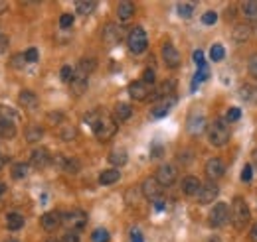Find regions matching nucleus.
I'll list each match as a JSON object with an SVG mask.
<instances>
[{
    "instance_id": "f257e3e1",
    "label": "nucleus",
    "mask_w": 257,
    "mask_h": 242,
    "mask_svg": "<svg viewBox=\"0 0 257 242\" xmlns=\"http://www.w3.org/2000/svg\"><path fill=\"white\" fill-rule=\"evenodd\" d=\"M85 122L91 124L95 136L101 142H107V140H111L113 136L117 134V120L111 118V116H107V114H101L99 110H95V112H91V114L85 116Z\"/></svg>"
},
{
    "instance_id": "f03ea898",
    "label": "nucleus",
    "mask_w": 257,
    "mask_h": 242,
    "mask_svg": "<svg viewBox=\"0 0 257 242\" xmlns=\"http://www.w3.org/2000/svg\"><path fill=\"white\" fill-rule=\"evenodd\" d=\"M208 140L212 146H225L230 142V124L225 118H216L212 124H208Z\"/></svg>"
},
{
    "instance_id": "7ed1b4c3",
    "label": "nucleus",
    "mask_w": 257,
    "mask_h": 242,
    "mask_svg": "<svg viewBox=\"0 0 257 242\" xmlns=\"http://www.w3.org/2000/svg\"><path fill=\"white\" fill-rule=\"evenodd\" d=\"M18 114L14 108L0 105V138H14L16 136Z\"/></svg>"
},
{
    "instance_id": "20e7f679",
    "label": "nucleus",
    "mask_w": 257,
    "mask_h": 242,
    "mask_svg": "<svg viewBox=\"0 0 257 242\" xmlns=\"http://www.w3.org/2000/svg\"><path fill=\"white\" fill-rule=\"evenodd\" d=\"M230 219H232V225H234L238 230H243V228L247 227V223H249V207H247V203H245L241 197H236V199H234Z\"/></svg>"
},
{
    "instance_id": "39448f33",
    "label": "nucleus",
    "mask_w": 257,
    "mask_h": 242,
    "mask_svg": "<svg viewBox=\"0 0 257 242\" xmlns=\"http://www.w3.org/2000/svg\"><path fill=\"white\" fill-rule=\"evenodd\" d=\"M127 45L133 53H142L149 45V38H147V32L142 30L140 26L133 28L129 32V38H127Z\"/></svg>"
},
{
    "instance_id": "423d86ee",
    "label": "nucleus",
    "mask_w": 257,
    "mask_h": 242,
    "mask_svg": "<svg viewBox=\"0 0 257 242\" xmlns=\"http://www.w3.org/2000/svg\"><path fill=\"white\" fill-rule=\"evenodd\" d=\"M230 221V205L227 203H216L214 209L210 211V225L214 228H220L223 225H227Z\"/></svg>"
},
{
    "instance_id": "0eeeda50",
    "label": "nucleus",
    "mask_w": 257,
    "mask_h": 242,
    "mask_svg": "<svg viewBox=\"0 0 257 242\" xmlns=\"http://www.w3.org/2000/svg\"><path fill=\"white\" fill-rule=\"evenodd\" d=\"M129 95L135 101H147L153 97V85H147L145 81H133L129 85Z\"/></svg>"
},
{
    "instance_id": "6e6552de",
    "label": "nucleus",
    "mask_w": 257,
    "mask_h": 242,
    "mask_svg": "<svg viewBox=\"0 0 257 242\" xmlns=\"http://www.w3.org/2000/svg\"><path fill=\"white\" fill-rule=\"evenodd\" d=\"M64 223L69 227V230L77 232L85 227V223H87V215H85L81 209H73V211H69V213L64 215Z\"/></svg>"
},
{
    "instance_id": "1a4fd4ad",
    "label": "nucleus",
    "mask_w": 257,
    "mask_h": 242,
    "mask_svg": "<svg viewBox=\"0 0 257 242\" xmlns=\"http://www.w3.org/2000/svg\"><path fill=\"white\" fill-rule=\"evenodd\" d=\"M176 177H178V171H176L174 166H170V164L160 166L158 171H156V181L162 187H170L176 181Z\"/></svg>"
},
{
    "instance_id": "9d476101",
    "label": "nucleus",
    "mask_w": 257,
    "mask_h": 242,
    "mask_svg": "<svg viewBox=\"0 0 257 242\" xmlns=\"http://www.w3.org/2000/svg\"><path fill=\"white\" fill-rule=\"evenodd\" d=\"M162 59H164L166 67H170V69L178 67V65H180V61H182L180 51H178L172 44H164V45H162Z\"/></svg>"
},
{
    "instance_id": "9b49d317",
    "label": "nucleus",
    "mask_w": 257,
    "mask_h": 242,
    "mask_svg": "<svg viewBox=\"0 0 257 242\" xmlns=\"http://www.w3.org/2000/svg\"><path fill=\"white\" fill-rule=\"evenodd\" d=\"M160 193H162V185L156 181V177H147L145 181H142V195H145L147 199H160Z\"/></svg>"
},
{
    "instance_id": "f8f14e48",
    "label": "nucleus",
    "mask_w": 257,
    "mask_h": 242,
    "mask_svg": "<svg viewBox=\"0 0 257 242\" xmlns=\"http://www.w3.org/2000/svg\"><path fill=\"white\" fill-rule=\"evenodd\" d=\"M218 193H220V189H218L216 183H206V185L200 187V193L196 197H198V203L200 205H210V203L216 201Z\"/></svg>"
},
{
    "instance_id": "ddd939ff",
    "label": "nucleus",
    "mask_w": 257,
    "mask_h": 242,
    "mask_svg": "<svg viewBox=\"0 0 257 242\" xmlns=\"http://www.w3.org/2000/svg\"><path fill=\"white\" fill-rule=\"evenodd\" d=\"M51 156H50V152L46 148H38V150H34L32 152V156H30V164L36 167V169H44V167H48L50 164H51Z\"/></svg>"
},
{
    "instance_id": "4468645a",
    "label": "nucleus",
    "mask_w": 257,
    "mask_h": 242,
    "mask_svg": "<svg viewBox=\"0 0 257 242\" xmlns=\"http://www.w3.org/2000/svg\"><path fill=\"white\" fill-rule=\"evenodd\" d=\"M176 105V97L172 95V97H164V99H160L154 106H153V110H151V114H153V118H162V116H166L168 112H170V108H172Z\"/></svg>"
},
{
    "instance_id": "2eb2a0df",
    "label": "nucleus",
    "mask_w": 257,
    "mask_h": 242,
    "mask_svg": "<svg viewBox=\"0 0 257 242\" xmlns=\"http://www.w3.org/2000/svg\"><path fill=\"white\" fill-rule=\"evenodd\" d=\"M103 40L111 45H115L123 40V28L117 26V24H107L105 30H103Z\"/></svg>"
},
{
    "instance_id": "dca6fc26",
    "label": "nucleus",
    "mask_w": 257,
    "mask_h": 242,
    "mask_svg": "<svg viewBox=\"0 0 257 242\" xmlns=\"http://www.w3.org/2000/svg\"><path fill=\"white\" fill-rule=\"evenodd\" d=\"M223 173H225V164H223L220 158H212V160H208V164H206V175H208L212 181L223 177Z\"/></svg>"
},
{
    "instance_id": "f3484780",
    "label": "nucleus",
    "mask_w": 257,
    "mask_h": 242,
    "mask_svg": "<svg viewBox=\"0 0 257 242\" xmlns=\"http://www.w3.org/2000/svg\"><path fill=\"white\" fill-rule=\"evenodd\" d=\"M186 128H188V132H190L192 136H200V134L206 130V116H204V114H192V116L188 118Z\"/></svg>"
},
{
    "instance_id": "a211bd4d",
    "label": "nucleus",
    "mask_w": 257,
    "mask_h": 242,
    "mask_svg": "<svg viewBox=\"0 0 257 242\" xmlns=\"http://www.w3.org/2000/svg\"><path fill=\"white\" fill-rule=\"evenodd\" d=\"M62 223H64V215L58 213V211H50V213H46L42 217V227L46 230H55Z\"/></svg>"
},
{
    "instance_id": "6ab92c4d",
    "label": "nucleus",
    "mask_w": 257,
    "mask_h": 242,
    "mask_svg": "<svg viewBox=\"0 0 257 242\" xmlns=\"http://www.w3.org/2000/svg\"><path fill=\"white\" fill-rule=\"evenodd\" d=\"M200 187H202V183H200V179L194 177V175H186L182 179V193L184 195H198L200 193Z\"/></svg>"
},
{
    "instance_id": "aec40b11",
    "label": "nucleus",
    "mask_w": 257,
    "mask_h": 242,
    "mask_svg": "<svg viewBox=\"0 0 257 242\" xmlns=\"http://www.w3.org/2000/svg\"><path fill=\"white\" fill-rule=\"evenodd\" d=\"M119 179H121V171L119 169H105L99 175V183L101 185H113V183H117Z\"/></svg>"
},
{
    "instance_id": "412c9836",
    "label": "nucleus",
    "mask_w": 257,
    "mask_h": 242,
    "mask_svg": "<svg viewBox=\"0 0 257 242\" xmlns=\"http://www.w3.org/2000/svg\"><path fill=\"white\" fill-rule=\"evenodd\" d=\"M20 105L28 110H34L38 106V97L32 93V91H22L20 93Z\"/></svg>"
},
{
    "instance_id": "4be33fe9",
    "label": "nucleus",
    "mask_w": 257,
    "mask_h": 242,
    "mask_svg": "<svg viewBox=\"0 0 257 242\" xmlns=\"http://www.w3.org/2000/svg\"><path fill=\"white\" fill-rule=\"evenodd\" d=\"M113 114H115V120H117V122H123V120H129V118H131L133 108H131V105H127V103H117V106H115V110H113Z\"/></svg>"
},
{
    "instance_id": "5701e85b",
    "label": "nucleus",
    "mask_w": 257,
    "mask_h": 242,
    "mask_svg": "<svg viewBox=\"0 0 257 242\" xmlns=\"http://www.w3.org/2000/svg\"><path fill=\"white\" fill-rule=\"evenodd\" d=\"M71 85V93L73 95H83L85 93V89H87V77H83V75H73V81L69 83Z\"/></svg>"
},
{
    "instance_id": "b1692460",
    "label": "nucleus",
    "mask_w": 257,
    "mask_h": 242,
    "mask_svg": "<svg viewBox=\"0 0 257 242\" xmlns=\"http://www.w3.org/2000/svg\"><path fill=\"white\" fill-rule=\"evenodd\" d=\"M240 97L245 103H257V89L253 85H241L240 87Z\"/></svg>"
},
{
    "instance_id": "393cba45",
    "label": "nucleus",
    "mask_w": 257,
    "mask_h": 242,
    "mask_svg": "<svg viewBox=\"0 0 257 242\" xmlns=\"http://www.w3.org/2000/svg\"><path fill=\"white\" fill-rule=\"evenodd\" d=\"M249 34H251V28H249V26H243V24H240V26H236V30L232 32V38H234L238 44H243V42H247V40H249Z\"/></svg>"
},
{
    "instance_id": "a878e982",
    "label": "nucleus",
    "mask_w": 257,
    "mask_h": 242,
    "mask_svg": "<svg viewBox=\"0 0 257 242\" xmlns=\"http://www.w3.org/2000/svg\"><path fill=\"white\" fill-rule=\"evenodd\" d=\"M127 152H125V150H113V152L109 154V162L113 164V166H115V167H121V166H125L127 164Z\"/></svg>"
},
{
    "instance_id": "bb28decb",
    "label": "nucleus",
    "mask_w": 257,
    "mask_h": 242,
    "mask_svg": "<svg viewBox=\"0 0 257 242\" xmlns=\"http://www.w3.org/2000/svg\"><path fill=\"white\" fill-rule=\"evenodd\" d=\"M95 59H81L79 61V65H77V69H75V73L77 75H83V77H89V73L95 69Z\"/></svg>"
},
{
    "instance_id": "cd10ccee",
    "label": "nucleus",
    "mask_w": 257,
    "mask_h": 242,
    "mask_svg": "<svg viewBox=\"0 0 257 242\" xmlns=\"http://www.w3.org/2000/svg\"><path fill=\"white\" fill-rule=\"evenodd\" d=\"M133 14H135V4H133V2H121V4L117 6V16H119L121 22L129 20Z\"/></svg>"
},
{
    "instance_id": "c85d7f7f",
    "label": "nucleus",
    "mask_w": 257,
    "mask_h": 242,
    "mask_svg": "<svg viewBox=\"0 0 257 242\" xmlns=\"http://www.w3.org/2000/svg\"><path fill=\"white\" fill-rule=\"evenodd\" d=\"M6 227L10 230H20L24 227V217L20 213H8L6 215Z\"/></svg>"
},
{
    "instance_id": "c756f323",
    "label": "nucleus",
    "mask_w": 257,
    "mask_h": 242,
    "mask_svg": "<svg viewBox=\"0 0 257 242\" xmlns=\"http://www.w3.org/2000/svg\"><path fill=\"white\" fill-rule=\"evenodd\" d=\"M241 10H243V16H245V18L255 20V18H257V0H249V2H243V4H241Z\"/></svg>"
},
{
    "instance_id": "7c9ffc66",
    "label": "nucleus",
    "mask_w": 257,
    "mask_h": 242,
    "mask_svg": "<svg viewBox=\"0 0 257 242\" xmlns=\"http://www.w3.org/2000/svg\"><path fill=\"white\" fill-rule=\"evenodd\" d=\"M194 8H196V4H192V2H180V4L176 6V10H178V16H180V18H184V20L192 18V14H194Z\"/></svg>"
},
{
    "instance_id": "2f4dec72",
    "label": "nucleus",
    "mask_w": 257,
    "mask_h": 242,
    "mask_svg": "<svg viewBox=\"0 0 257 242\" xmlns=\"http://www.w3.org/2000/svg\"><path fill=\"white\" fill-rule=\"evenodd\" d=\"M75 8H77V14L89 16V14H91V12L97 8V4H95V2H89V0H85V2L81 0V2H77V4H75Z\"/></svg>"
},
{
    "instance_id": "473e14b6",
    "label": "nucleus",
    "mask_w": 257,
    "mask_h": 242,
    "mask_svg": "<svg viewBox=\"0 0 257 242\" xmlns=\"http://www.w3.org/2000/svg\"><path fill=\"white\" fill-rule=\"evenodd\" d=\"M208 75H210V71H208L206 65H204V67H198V71H196V75H194V81H192V91H196L198 83H204V81L208 79Z\"/></svg>"
},
{
    "instance_id": "72a5a7b5",
    "label": "nucleus",
    "mask_w": 257,
    "mask_h": 242,
    "mask_svg": "<svg viewBox=\"0 0 257 242\" xmlns=\"http://www.w3.org/2000/svg\"><path fill=\"white\" fill-rule=\"evenodd\" d=\"M42 136H44V130H42L40 126H36V124L26 130V140H28V142H38Z\"/></svg>"
},
{
    "instance_id": "f704fd0d",
    "label": "nucleus",
    "mask_w": 257,
    "mask_h": 242,
    "mask_svg": "<svg viewBox=\"0 0 257 242\" xmlns=\"http://www.w3.org/2000/svg\"><path fill=\"white\" fill-rule=\"evenodd\" d=\"M210 57H212V61H222V59L225 57V49H223V45H222V44L212 45V49H210Z\"/></svg>"
},
{
    "instance_id": "c9c22d12",
    "label": "nucleus",
    "mask_w": 257,
    "mask_h": 242,
    "mask_svg": "<svg viewBox=\"0 0 257 242\" xmlns=\"http://www.w3.org/2000/svg\"><path fill=\"white\" fill-rule=\"evenodd\" d=\"M79 167H81V164H79L77 160H73V158H68V160H66V166H64V171H66V173H71V175H75V173L79 171Z\"/></svg>"
},
{
    "instance_id": "e433bc0d",
    "label": "nucleus",
    "mask_w": 257,
    "mask_h": 242,
    "mask_svg": "<svg viewBox=\"0 0 257 242\" xmlns=\"http://www.w3.org/2000/svg\"><path fill=\"white\" fill-rule=\"evenodd\" d=\"M28 175V166L26 164H14L12 166V177L14 179H22Z\"/></svg>"
},
{
    "instance_id": "4c0bfd02",
    "label": "nucleus",
    "mask_w": 257,
    "mask_h": 242,
    "mask_svg": "<svg viewBox=\"0 0 257 242\" xmlns=\"http://www.w3.org/2000/svg\"><path fill=\"white\" fill-rule=\"evenodd\" d=\"M109 232L105 228H95L91 234V242H109Z\"/></svg>"
},
{
    "instance_id": "58836bf2",
    "label": "nucleus",
    "mask_w": 257,
    "mask_h": 242,
    "mask_svg": "<svg viewBox=\"0 0 257 242\" xmlns=\"http://www.w3.org/2000/svg\"><path fill=\"white\" fill-rule=\"evenodd\" d=\"M73 75H75V71H73L69 65H64L62 71H60V77H62L64 83H71V81H73Z\"/></svg>"
},
{
    "instance_id": "ea45409f",
    "label": "nucleus",
    "mask_w": 257,
    "mask_h": 242,
    "mask_svg": "<svg viewBox=\"0 0 257 242\" xmlns=\"http://www.w3.org/2000/svg\"><path fill=\"white\" fill-rule=\"evenodd\" d=\"M240 118H241V108H238V106H232L225 114L227 122H236V120H240Z\"/></svg>"
},
{
    "instance_id": "a19ab883",
    "label": "nucleus",
    "mask_w": 257,
    "mask_h": 242,
    "mask_svg": "<svg viewBox=\"0 0 257 242\" xmlns=\"http://www.w3.org/2000/svg\"><path fill=\"white\" fill-rule=\"evenodd\" d=\"M216 22H218V14H216L214 10H208L206 14H202V24L212 26V24H216Z\"/></svg>"
},
{
    "instance_id": "79ce46f5",
    "label": "nucleus",
    "mask_w": 257,
    "mask_h": 242,
    "mask_svg": "<svg viewBox=\"0 0 257 242\" xmlns=\"http://www.w3.org/2000/svg\"><path fill=\"white\" fill-rule=\"evenodd\" d=\"M24 57H26V61L28 63H36L38 61V57H40V53H38V49L36 47H30L26 53H24Z\"/></svg>"
},
{
    "instance_id": "37998d69",
    "label": "nucleus",
    "mask_w": 257,
    "mask_h": 242,
    "mask_svg": "<svg viewBox=\"0 0 257 242\" xmlns=\"http://www.w3.org/2000/svg\"><path fill=\"white\" fill-rule=\"evenodd\" d=\"M251 177H253V167L249 164H245L243 169H241V181H243V183H249Z\"/></svg>"
},
{
    "instance_id": "c03bdc74",
    "label": "nucleus",
    "mask_w": 257,
    "mask_h": 242,
    "mask_svg": "<svg viewBox=\"0 0 257 242\" xmlns=\"http://www.w3.org/2000/svg\"><path fill=\"white\" fill-rule=\"evenodd\" d=\"M71 26H73V14H62V18H60V28L68 30V28H71Z\"/></svg>"
},
{
    "instance_id": "a18cd8bd",
    "label": "nucleus",
    "mask_w": 257,
    "mask_h": 242,
    "mask_svg": "<svg viewBox=\"0 0 257 242\" xmlns=\"http://www.w3.org/2000/svg\"><path fill=\"white\" fill-rule=\"evenodd\" d=\"M247 69H249V73L257 79V53H253L251 57H249V63H247Z\"/></svg>"
},
{
    "instance_id": "49530a36",
    "label": "nucleus",
    "mask_w": 257,
    "mask_h": 242,
    "mask_svg": "<svg viewBox=\"0 0 257 242\" xmlns=\"http://www.w3.org/2000/svg\"><path fill=\"white\" fill-rule=\"evenodd\" d=\"M192 57H194V63H196L198 67H204V65H206V61H204V51H200V49H196Z\"/></svg>"
},
{
    "instance_id": "de8ad7c7",
    "label": "nucleus",
    "mask_w": 257,
    "mask_h": 242,
    "mask_svg": "<svg viewBox=\"0 0 257 242\" xmlns=\"http://www.w3.org/2000/svg\"><path fill=\"white\" fill-rule=\"evenodd\" d=\"M142 81H145L147 85H153L154 83V69H145V71H142Z\"/></svg>"
},
{
    "instance_id": "09e8293b",
    "label": "nucleus",
    "mask_w": 257,
    "mask_h": 242,
    "mask_svg": "<svg viewBox=\"0 0 257 242\" xmlns=\"http://www.w3.org/2000/svg\"><path fill=\"white\" fill-rule=\"evenodd\" d=\"M62 242H79V234L75 230H68L62 238Z\"/></svg>"
},
{
    "instance_id": "8fccbe9b",
    "label": "nucleus",
    "mask_w": 257,
    "mask_h": 242,
    "mask_svg": "<svg viewBox=\"0 0 257 242\" xmlns=\"http://www.w3.org/2000/svg\"><path fill=\"white\" fill-rule=\"evenodd\" d=\"M162 154H164V148H162L160 144H154V146L151 148V156H153V158H160Z\"/></svg>"
},
{
    "instance_id": "3c124183",
    "label": "nucleus",
    "mask_w": 257,
    "mask_h": 242,
    "mask_svg": "<svg viewBox=\"0 0 257 242\" xmlns=\"http://www.w3.org/2000/svg\"><path fill=\"white\" fill-rule=\"evenodd\" d=\"M131 242H145V238H142V232L140 230H131Z\"/></svg>"
},
{
    "instance_id": "603ef678",
    "label": "nucleus",
    "mask_w": 257,
    "mask_h": 242,
    "mask_svg": "<svg viewBox=\"0 0 257 242\" xmlns=\"http://www.w3.org/2000/svg\"><path fill=\"white\" fill-rule=\"evenodd\" d=\"M73 136H75V130H73V128H66V130L62 132V138H64V140H68V142H69V140H73Z\"/></svg>"
},
{
    "instance_id": "864d4df0",
    "label": "nucleus",
    "mask_w": 257,
    "mask_h": 242,
    "mask_svg": "<svg viewBox=\"0 0 257 242\" xmlns=\"http://www.w3.org/2000/svg\"><path fill=\"white\" fill-rule=\"evenodd\" d=\"M6 47H8V38L4 34H0V53H4Z\"/></svg>"
},
{
    "instance_id": "5fc2aeb1",
    "label": "nucleus",
    "mask_w": 257,
    "mask_h": 242,
    "mask_svg": "<svg viewBox=\"0 0 257 242\" xmlns=\"http://www.w3.org/2000/svg\"><path fill=\"white\" fill-rule=\"evenodd\" d=\"M249 240L251 242H257V223L251 227V230H249Z\"/></svg>"
},
{
    "instance_id": "6e6d98bb",
    "label": "nucleus",
    "mask_w": 257,
    "mask_h": 242,
    "mask_svg": "<svg viewBox=\"0 0 257 242\" xmlns=\"http://www.w3.org/2000/svg\"><path fill=\"white\" fill-rule=\"evenodd\" d=\"M154 209H156V211H162V209H164V199H156V201H154Z\"/></svg>"
},
{
    "instance_id": "4d7b16f0",
    "label": "nucleus",
    "mask_w": 257,
    "mask_h": 242,
    "mask_svg": "<svg viewBox=\"0 0 257 242\" xmlns=\"http://www.w3.org/2000/svg\"><path fill=\"white\" fill-rule=\"evenodd\" d=\"M8 162V156H2V154H0V169H2L4 167V164Z\"/></svg>"
},
{
    "instance_id": "13d9d810",
    "label": "nucleus",
    "mask_w": 257,
    "mask_h": 242,
    "mask_svg": "<svg viewBox=\"0 0 257 242\" xmlns=\"http://www.w3.org/2000/svg\"><path fill=\"white\" fill-rule=\"evenodd\" d=\"M6 183H4V181H0V195H2V193H6Z\"/></svg>"
},
{
    "instance_id": "bf43d9fd",
    "label": "nucleus",
    "mask_w": 257,
    "mask_h": 242,
    "mask_svg": "<svg viewBox=\"0 0 257 242\" xmlns=\"http://www.w3.org/2000/svg\"><path fill=\"white\" fill-rule=\"evenodd\" d=\"M253 162H255V167H257V150L253 152Z\"/></svg>"
},
{
    "instance_id": "052dcab7",
    "label": "nucleus",
    "mask_w": 257,
    "mask_h": 242,
    "mask_svg": "<svg viewBox=\"0 0 257 242\" xmlns=\"http://www.w3.org/2000/svg\"><path fill=\"white\" fill-rule=\"evenodd\" d=\"M210 242H220V238H218V236H212V238H210Z\"/></svg>"
},
{
    "instance_id": "680f3d73",
    "label": "nucleus",
    "mask_w": 257,
    "mask_h": 242,
    "mask_svg": "<svg viewBox=\"0 0 257 242\" xmlns=\"http://www.w3.org/2000/svg\"><path fill=\"white\" fill-rule=\"evenodd\" d=\"M48 242H58V240H48Z\"/></svg>"
},
{
    "instance_id": "e2e57ef3",
    "label": "nucleus",
    "mask_w": 257,
    "mask_h": 242,
    "mask_svg": "<svg viewBox=\"0 0 257 242\" xmlns=\"http://www.w3.org/2000/svg\"><path fill=\"white\" fill-rule=\"evenodd\" d=\"M8 242H18V240H8Z\"/></svg>"
}]
</instances>
